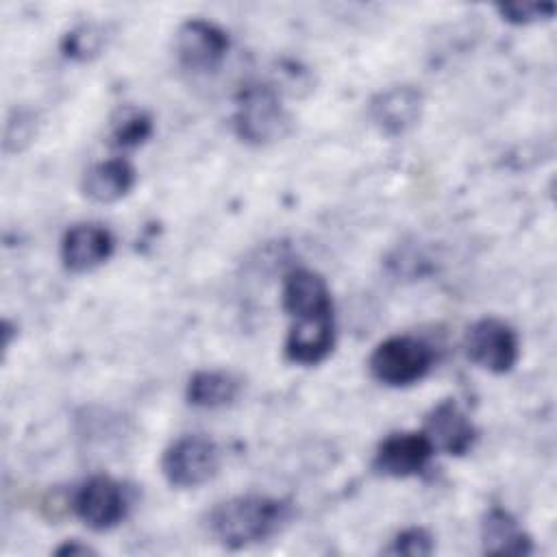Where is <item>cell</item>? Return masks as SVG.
Here are the masks:
<instances>
[{"mask_svg":"<svg viewBox=\"0 0 557 557\" xmlns=\"http://www.w3.org/2000/svg\"><path fill=\"white\" fill-rule=\"evenodd\" d=\"M294 518L285 498L265 494H242L215 503L207 511V531L224 548L239 550L278 535Z\"/></svg>","mask_w":557,"mask_h":557,"instance_id":"cell-1","label":"cell"},{"mask_svg":"<svg viewBox=\"0 0 557 557\" xmlns=\"http://www.w3.org/2000/svg\"><path fill=\"white\" fill-rule=\"evenodd\" d=\"M235 135L248 146H270L292 133V115L281 91L268 83H244L235 96Z\"/></svg>","mask_w":557,"mask_h":557,"instance_id":"cell-2","label":"cell"},{"mask_svg":"<svg viewBox=\"0 0 557 557\" xmlns=\"http://www.w3.org/2000/svg\"><path fill=\"white\" fill-rule=\"evenodd\" d=\"M433 348L413 335H392L379 342L368 359L374 381L387 387H407L422 381L433 368Z\"/></svg>","mask_w":557,"mask_h":557,"instance_id":"cell-3","label":"cell"},{"mask_svg":"<svg viewBox=\"0 0 557 557\" xmlns=\"http://www.w3.org/2000/svg\"><path fill=\"white\" fill-rule=\"evenodd\" d=\"M220 470V448L205 435H181L161 455V472L172 487H198Z\"/></svg>","mask_w":557,"mask_h":557,"instance_id":"cell-4","label":"cell"},{"mask_svg":"<svg viewBox=\"0 0 557 557\" xmlns=\"http://www.w3.org/2000/svg\"><path fill=\"white\" fill-rule=\"evenodd\" d=\"M72 511L91 531H109L126 518L128 496L120 481L94 474L74 490Z\"/></svg>","mask_w":557,"mask_h":557,"instance_id":"cell-5","label":"cell"},{"mask_svg":"<svg viewBox=\"0 0 557 557\" xmlns=\"http://www.w3.org/2000/svg\"><path fill=\"white\" fill-rule=\"evenodd\" d=\"M463 346L468 359L492 374H507L520 357V342L513 326L492 315L476 320L468 329Z\"/></svg>","mask_w":557,"mask_h":557,"instance_id":"cell-6","label":"cell"},{"mask_svg":"<svg viewBox=\"0 0 557 557\" xmlns=\"http://www.w3.org/2000/svg\"><path fill=\"white\" fill-rule=\"evenodd\" d=\"M174 52L187 72L207 74L218 70L226 59L228 35L209 20L191 17L174 35Z\"/></svg>","mask_w":557,"mask_h":557,"instance_id":"cell-7","label":"cell"},{"mask_svg":"<svg viewBox=\"0 0 557 557\" xmlns=\"http://www.w3.org/2000/svg\"><path fill=\"white\" fill-rule=\"evenodd\" d=\"M435 448L422 431H400L383 437L374 450V472L392 479H409L426 470Z\"/></svg>","mask_w":557,"mask_h":557,"instance_id":"cell-8","label":"cell"},{"mask_svg":"<svg viewBox=\"0 0 557 557\" xmlns=\"http://www.w3.org/2000/svg\"><path fill=\"white\" fill-rule=\"evenodd\" d=\"M424 96L413 85H392L372 96L368 104L370 122L387 137L409 133L422 117Z\"/></svg>","mask_w":557,"mask_h":557,"instance_id":"cell-9","label":"cell"},{"mask_svg":"<svg viewBox=\"0 0 557 557\" xmlns=\"http://www.w3.org/2000/svg\"><path fill=\"white\" fill-rule=\"evenodd\" d=\"M422 433L429 437L435 450H442L453 457L470 453L476 442V429L463 409L453 400H440L424 418Z\"/></svg>","mask_w":557,"mask_h":557,"instance_id":"cell-10","label":"cell"},{"mask_svg":"<svg viewBox=\"0 0 557 557\" xmlns=\"http://www.w3.org/2000/svg\"><path fill=\"white\" fill-rule=\"evenodd\" d=\"M335 346V315L292 318L285 337V357L298 366L324 361Z\"/></svg>","mask_w":557,"mask_h":557,"instance_id":"cell-11","label":"cell"},{"mask_svg":"<svg viewBox=\"0 0 557 557\" xmlns=\"http://www.w3.org/2000/svg\"><path fill=\"white\" fill-rule=\"evenodd\" d=\"M113 255V237L111 233L94 222H81L65 231L61 239V261L63 268L74 274H85Z\"/></svg>","mask_w":557,"mask_h":557,"instance_id":"cell-12","label":"cell"},{"mask_svg":"<svg viewBox=\"0 0 557 557\" xmlns=\"http://www.w3.org/2000/svg\"><path fill=\"white\" fill-rule=\"evenodd\" d=\"M283 309L289 320L300 315H335L324 276L309 268L287 272L283 278Z\"/></svg>","mask_w":557,"mask_h":557,"instance_id":"cell-13","label":"cell"},{"mask_svg":"<svg viewBox=\"0 0 557 557\" xmlns=\"http://www.w3.org/2000/svg\"><path fill=\"white\" fill-rule=\"evenodd\" d=\"M481 546L487 555H516L533 553L531 535L518 520L503 507H490L481 520Z\"/></svg>","mask_w":557,"mask_h":557,"instance_id":"cell-14","label":"cell"},{"mask_svg":"<svg viewBox=\"0 0 557 557\" xmlns=\"http://www.w3.org/2000/svg\"><path fill=\"white\" fill-rule=\"evenodd\" d=\"M135 181H137L135 168L126 159L113 157V159L94 163L85 172L83 194L94 202L109 205L128 196L131 189L135 187Z\"/></svg>","mask_w":557,"mask_h":557,"instance_id":"cell-15","label":"cell"},{"mask_svg":"<svg viewBox=\"0 0 557 557\" xmlns=\"http://www.w3.org/2000/svg\"><path fill=\"white\" fill-rule=\"evenodd\" d=\"M242 383L224 370H198L189 376L185 398L198 409H222L237 400Z\"/></svg>","mask_w":557,"mask_h":557,"instance_id":"cell-16","label":"cell"},{"mask_svg":"<svg viewBox=\"0 0 557 557\" xmlns=\"http://www.w3.org/2000/svg\"><path fill=\"white\" fill-rule=\"evenodd\" d=\"M152 135V117L137 107H122L111 117L109 144L120 150H131L148 141Z\"/></svg>","mask_w":557,"mask_h":557,"instance_id":"cell-17","label":"cell"},{"mask_svg":"<svg viewBox=\"0 0 557 557\" xmlns=\"http://www.w3.org/2000/svg\"><path fill=\"white\" fill-rule=\"evenodd\" d=\"M107 44V33L100 24L85 22L65 33L61 39V52L72 61H89L102 52Z\"/></svg>","mask_w":557,"mask_h":557,"instance_id":"cell-18","label":"cell"},{"mask_svg":"<svg viewBox=\"0 0 557 557\" xmlns=\"http://www.w3.org/2000/svg\"><path fill=\"white\" fill-rule=\"evenodd\" d=\"M37 135V115L30 109H13L4 124V152L15 154L22 152Z\"/></svg>","mask_w":557,"mask_h":557,"instance_id":"cell-19","label":"cell"},{"mask_svg":"<svg viewBox=\"0 0 557 557\" xmlns=\"http://www.w3.org/2000/svg\"><path fill=\"white\" fill-rule=\"evenodd\" d=\"M498 15L513 26H529L550 20L557 11L553 2H503L496 4Z\"/></svg>","mask_w":557,"mask_h":557,"instance_id":"cell-20","label":"cell"},{"mask_svg":"<svg viewBox=\"0 0 557 557\" xmlns=\"http://www.w3.org/2000/svg\"><path fill=\"white\" fill-rule=\"evenodd\" d=\"M435 550L433 535L422 527H409L394 535L385 555H407V557H426Z\"/></svg>","mask_w":557,"mask_h":557,"instance_id":"cell-21","label":"cell"},{"mask_svg":"<svg viewBox=\"0 0 557 557\" xmlns=\"http://www.w3.org/2000/svg\"><path fill=\"white\" fill-rule=\"evenodd\" d=\"M54 553L57 555H94L96 550L91 546H87V544H81V542L72 540V542H65L63 546H59Z\"/></svg>","mask_w":557,"mask_h":557,"instance_id":"cell-22","label":"cell"}]
</instances>
